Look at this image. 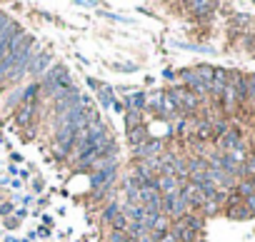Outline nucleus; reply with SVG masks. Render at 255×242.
I'll list each match as a JSON object with an SVG mask.
<instances>
[{"mask_svg": "<svg viewBox=\"0 0 255 242\" xmlns=\"http://www.w3.org/2000/svg\"><path fill=\"white\" fill-rule=\"evenodd\" d=\"M45 87L48 90H53L55 95L58 93H65V90H70V75L63 70V68H53L50 73H48V78H45Z\"/></svg>", "mask_w": 255, "mask_h": 242, "instance_id": "f257e3e1", "label": "nucleus"}, {"mask_svg": "<svg viewBox=\"0 0 255 242\" xmlns=\"http://www.w3.org/2000/svg\"><path fill=\"white\" fill-rule=\"evenodd\" d=\"M163 207H165V212H170V215L183 217V215H185V207H188V202L183 200V195H180V190H178V192H170V195H165Z\"/></svg>", "mask_w": 255, "mask_h": 242, "instance_id": "f03ea898", "label": "nucleus"}, {"mask_svg": "<svg viewBox=\"0 0 255 242\" xmlns=\"http://www.w3.org/2000/svg\"><path fill=\"white\" fill-rule=\"evenodd\" d=\"M173 237H175V242H193V240H195V230L190 227V225L185 222V220L180 217V220H178V225H175Z\"/></svg>", "mask_w": 255, "mask_h": 242, "instance_id": "7ed1b4c3", "label": "nucleus"}, {"mask_svg": "<svg viewBox=\"0 0 255 242\" xmlns=\"http://www.w3.org/2000/svg\"><path fill=\"white\" fill-rule=\"evenodd\" d=\"M180 195H183V200L188 205H205V197H203L198 185H188L185 190H180Z\"/></svg>", "mask_w": 255, "mask_h": 242, "instance_id": "20e7f679", "label": "nucleus"}, {"mask_svg": "<svg viewBox=\"0 0 255 242\" xmlns=\"http://www.w3.org/2000/svg\"><path fill=\"white\" fill-rule=\"evenodd\" d=\"M155 185H158V190H163L165 195H170V192H178V180L173 178V175H163L160 180H155Z\"/></svg>", "mask_w": 255, "mask_h": 242, "instance_id": "39448f33", "label": "nucleus"}, {"mask_svg": "<svg viewBox=\"0 0 255 242\" xmlns=\"http://www.w3.org/2000/svg\"><path fill=\"white\" fill-rule=\"evenodd\" d=\"M113 178H115V167H103V170H98V175L93 178V185L103 187V185H108Z\"/></svg>", "mask_w": 255, "mask_h": 242, "instance_id": "423d86ee", "label": "nucleus"}, {"mask_svg": "<svg viewBox=\"0 0 255 242\" xmlns=\"http://www.w3.org/2000/svg\"><path fill=\"white\" fill-rule=\"evenodd\" d=\"M238 142H240V138H238V133H235V130H225V133L220 135V145H223V147H228V150H235V147H240Z\"/></svg>", "mask_w": 255, "mask_h": 242, "instance_id": "0eeeda50", "label": "nucleus"}, {"mask_svg": "<svg viewBox=\"0 0 255 242\" xmlns=\"http://www.w3.org/2000/svg\"><path fill=\"white\" fill-rule=\"evenodd\" d=\"M170 98L175 100V105H183V107H195V98L185 93V90H175V93H170Z\"/></svg>", "mask_w": 255, "mask_h": 242, "instance_id": "6e6552de", "label": "nucleus"}, {"mask_svg": "<svg viewBox=\"0 0 255 242\" xmlns=\"http://www.w3.org/2000/svg\"><path fill=\"white\" fill-rule=\"evenodd\" d=\"M160 152V140H150V142H143L138 147V155L140 158H150V155H158Z\"/></svg>", "mask_w": 255, "mask_h": 242, "instance_id": "1a4fd4ad", "label": "nucleus"}, {"mask_svg": "<svg viewBox=\"0 0 255 242\" xmlns=\"http://www.w3.org/2000/svg\"><path fill=\"white\" fill-rule=\"evenodd\" d=\"M183 78H185L188 85H193V90H195V93H208V90H210V87H208L203 80H198L195 73H183Z\"/></svg>", "mask_w": 255, "mask_h": 242, "instance_id": "9d476101", "label": "nucleus"}, {"mask_svg": "<svg viewBox=\"0 0 255 242\" xmlns=\"http://www.w3.org/2000/svg\"><path fill=\"white\" fill-rule=\"evenodd\" d=\"M48 65H50V55H48V53H42V58H40V60H35L28 70H30V73H42V70L48 68Z\"/></svg>", "mask_w": 255, "mask_h": 242, "instance_id": "9b49d317", "label": "nucleus"}, {"mask_svg": "<svg viewBox=\"0 0 255 242\" xmlns=\"http://www.w3.org/2000/svg\"><path fill=\"white\" fill-rule=\"evenodd\" d=\"M212 73H215V70H212V68H205V65H203V68H198V70H195L198 80H203L208 87H210V82H212Z\"/></svg>", "mask_w": 255, "mask_h": 242, "instance_id": "f8f14e48", "label": "nucleus"}, {"mask_svg": "<svg viewBox=\"0 0 255 242\" xmlns=\"http://www.w3.org/2000/svg\"><path fill=\"white\" fill-rule=\"evenodd\" d=\"M160 102H163V113H168V115H170V113H175V107H178V105H175L173 98H170V93H168V95H160Z\"/></svg>", "mask_w": 255, "mask_h": 242, "instance_id": "ddd939ff", "label": "nucleus"}, {"mask_svg": "<svg viewBox=\"0 0 255 242\" xmlns=\"http://www.w3.org/2000/svg\"><path fill=\"white\" fill-rule=\"evenodd\" d=\"M30 118H33V102H28L23 110H20V115H18V122H20V125H28V122H30Z\"/></svg>", "mask_w": 255, "mask_h": 242, "instance_id": "4468645a", "label": "nucleus"}, {"mask_svg": "<svg viewBox=\"0 0 255 242\" xmlns=\"http://www.w3.org/2000/svg\"><path fill=\"white\" fill-rule=\"evenodd\" d=\"M188 8H190V10H198V13H205V10H212L215 5H212V3H203V0H198V3H188Z\"/></svg>", "mask_w": 255, "mask_h": 242, "instance_id": "2eb2a0df", "label": "nucleus"}, {"mask_svg": "<svg viewBox=\"0 0 255 242\" xmlns=\"http://www.w3.org/2000/svg\"><path fill=\"white\" fill-rule=\"evenodd\" d=\"M128 102H130V107L135 110V107H140V105L145 102V98H143L140 93H138V95H135V93H130V95H128Z\"/></svg>", "mask_w": 255, "mask_h": 242, "instance_id": "dca6fc26", "label": "nucleus"}, {"mask_svg": "<svg viewBox=\"0 0 255 242\" xmlns=\"http://www.w3.org/2000/svg\"><path fill=\"white\" fill-rule=\"evenodd\" d=\"M130 140H133V142H145V130H143V127H133Z\"/></svg>", "mask_w": 255, "mask_h": 242, "instance_id": "f3484780", "label": "nucleus"}, {"mask_svg": "<svg viewBox=\"0 0 255 242\" xmlns=\"http://www.w3.org/2000/svg\"><path fill=\"white\" fill-rule=\"evenodd\" d=\"M10 28H13V23H10V20H8L5 15H0V40H3V35H5Z\"/></svg>", "mask_w": 255, "mask_h": 242, "instance_id": "a211bd4d", "label": "nucleus"}, {"mask_svg": "<svg viewBox=\"0 0 255 242\" xmlns=\"http://www.w3.org/2000/svg\"><path fill=\"white\" fill-rule=\"evenodd\" d=\"M245 95H250V98L255 100V75H250V78L245 80Z\"/></svg>", "mask_w": 255, "mask_h": 242, "instance_id": "6ab92c4d", "label": "nucleus"}, {"mask_svg": "<svg viewBox=\"0 0 255 242\" xmlns=\"http://www.w3.org/2000/svg\"><path fill=\"white\" fill-rule=\"evenodd\" d=\"M198 135H200V138H210V125H208V122H200V125H198Z\"/></svg>", "mask_w": 255, "mask_h": 242, "instance_id": "aec40b11", "label": "nucleus"}, {"mask_svg": "<svg viewBox=\"0 0 255 242\" xmlns=\"http://www.w3.org/2000/svg\"><path fill=\"white\" fill-rule=\"evenodd\" d=\"M115 215H120V210H118V205H110V207H108V212H105V217H108L110 222H113V220H115Z\"/></svg>", "mask_w": 255, "mask_h": 242, "instance_id": "412c9836", "label": "nucleus"}, {"mask_svg": "<svg viewBox=\"0 0 255 242\" xmlns=\"http://www.w3.org/2000/svg\"><path fill=\"white\" fill-rule=\"evenodd\" d=\"M240 192H243L245 197H253V185H250V182H243V185H240Z\"/></svg>", "mask_w": 255, "mask_h": 242, "instance_id": "4be33fe9", "label": "nucleus"}, {"mask_svg": "<svg viewBox=\"0 0 255 242\" xmlns=\"http://www.w3.org/2000/svg\"><path fill=\"white\" fill-rule=\"evenodd\" d=\"M110 240H113V242H125V232H123V230H115V232L110 235Z\"/></svg>", "mask_w": 255, "mask_h": 242, "instance_id": "5701e85b", "label": "nucleus"}, {"mask_svg": "<svg viewBox=\"0 0 255 242\" xmlns=\"http://www.w3.org/2000/svg\"><path fill=\"white\" fill-rule=\"evenodd\" d=\"M250 212L245 210V207H235V210H233V217H248Z\"/></svg>", "mask_w": 255, "mask_h": 242, "instance_id": "b1692460", "label": "nucleus"}, {"mask_svg": "<svg viewBox=\"0 0 255 242\" xmlns=\"http://www.w3.org/2000/svg\"><path fill=\"white\" fill-rule=\"evenodd\" d=\"M135 113H138V110H130V115H128V125H130V127L138 122V115H135Z\"/></svg>", "mask_w": 255, "mask_h": 242, "instance_id": "393cba45", "label": "nucleus"}, {"mask_svg": "<svg viewBox=\"0 0 255 242\" xmlns=\"http://www.w3.org/2000/svg\"><path fill=\"white\" fill-rule=\"evenodd\" d=\"M160 242H175L173 235H160Z\"/></svg>", "mask_w": 255, "mask_h": 242, "instance_id": "a878e982", "label": "nucleus"}, {"mask_svg": "<svg viewBox=\"0 0 255 242\" xmlns=\"http://www.w3.org/2000/svg\"><path fill=\"white\" fill-rule=\"evenodd\" d=\"M248 207H250V210H255V195H253V197H248Z\"/></svg>", "mask_w": 255, "mask_h": 242, "instance_id": "bb28decb", "label": "nucleus"}, {"mask_svg": "<svg viewBox=\"0 0 255 242\" xmlns=\"http://www.w3.org/2000/svg\"><path fill=\"white\" fill-rule=\"evenodd\" d=\"M250 170H253V172H255V160H253V162H250Z\"/></svg>", "mask_w": 255, "mask_h": 242, "instance_id": "cd10ccee", "label": "nucleus"}, {"mask_svg": "<svg viewBox=\"0 0 255 242\" xmlns=\"http://www.w3.org/2000/svg\"><path fill=\"white\" fill-rule=\"evenodd\" d=\"M250 185H253V195H255V180H253V182H250Z\"/></svg>", "mask_w": 255, "mask_h": 242, "instance_id": "c85d7f7f", "label": "nucleus"}]
</instances>
